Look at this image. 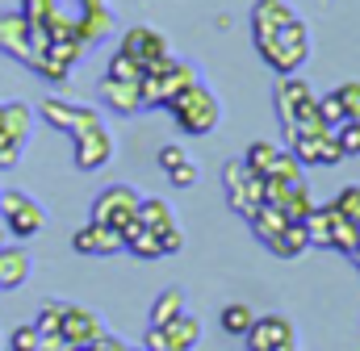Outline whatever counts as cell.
Listing matches in <instances>:
<instances>
[{
  "label": "cell",
  "instance_id": "1",
  "mask_svg": "<svg viewBox=\"0 0 360 351\" xmlns=\"http://www.w3.org/2000/svg\"><path fill=\"white\" fill-rule=\"evenodd\" d=\"M164 109L172 113V121H176L188 138H205V134H214V126H218V117H222L218 96L201 84V80H197V84H188L180 96H172Z\"/></svg>",
  "mask_w": 360,
  "mask_h": 351
},
{
  "label": "cell",
  "instance_id": "2",
  "mask_svg": "<svg viewBox=\"0 0 360 351\" xmlns=\"http://www.w3.org/2000/svg\"><path fill=\"white\" fill-rule=\"evenodd\" d=\"M256 51H260V59L269 63L276 76H293V72L310 59V25L297 17V21H289L285 29H276L269 42H260Z\"/></svg>",
  "mask_w": 360,
  "mask_h": 351
},
{
  "label": "cell",
  "instance_id": "3",
  "mask_svg": "<svg viewBox=\"0 0 360 351\" xmlns=\"http://www.w3.org/2000/svg\"><path fill=\"white\" fill-rule=\"evenodd\" d=\"M222 192H226V205L252 222V213L264 205V176H256L243 159H231L222 168Z\"/></svg>",
  "mask_w": 360,
  "mask_h": 351
},
{
  "label": "cell",
  "instance_id": "4",
  "mask_svg": "<svg viewBox=\"0 0 360 351\" xmlns=\"http://www.w3.org/2000/svg\"><path fill=\"white\" fill-rule=\"evenodd\" d=\"M0 222L8 226L13 239H34L46 226V209L21 188H0Z\"/></svg>",
  "mask_w": 360,
  "mask_h": 351
},
{
  "label": "cell",
  "instance_id": "5",
  "mask_svg": "<svg viewBox=\"0 0 360 351\" xmlns=\"http://www.w3.org/2000/svg\"><path fill=\"white\" fill-rule=\"evenodd\" d=\"M122 55H130L147 76L151 72H164L168 63H172V51H168V38L160 34V29H151V25H130L126 34H122V46H117Z\"/></svg>",
  "mask_w": 360,
  "mask_h": 351
},
{
  "label": "cell",
  "instance_id": "6",
  "mask_svg": "<svg viewBox=\"0 0 360 351\" xmlns=\"http://www.w3.org/2000/svg\"><path fill=\"white\" fill-rule=\"evenodd\" d=\"M201 335H205L201 318L184 310V314H176L172 322H164V326H147L143 347L147 351H193L197 343H201Z\"/></svg>",
  "mask_w": 360,
  "mask_h": 351
},
{
  "label": "cell",
  "instance_id": "7",
  "mask_svg": "<svg viewBox=\"0 0 360 351\" xmlns=\"http://www.w3.org/2000/svg\"><path fill=\"white\" fill-rule=\"evenodd\" d=\"M139 205H143V197H139L130 184H109V188H101L96 201H92V222L122 230V226H130V222L139 218Z\"/></svg>",
  "mask_w": 360,
  "mask_h": 351
},
{
  "label": "cell",
  "instance_id": "8",
  "mask_svg": "<svg viewBox=\"0 0 360 351\" xmlns=\"http://www.w3.org/2000/svg\"><path fill=\"white\" fill-rule=\"evenodd\" d=\"M38 113H42V121L46 126H55V130H63V134H84L92 126H105V117H101V109H92V105H80V100H63V96H46L42 105H38Z\"/></svg>",
  "mask_w": 360,
  "mask_h": 351
},
{
  "label": "cell",
  "instance_id": "9",
  "mask_svg": "<svg viewBox=\"0 0 360 351\" xmlns=\"http://www.w3.org/2000/svg\"><path fill=\"white\" fill-rule=\"evenodd\" d=\"M38 46H42V34L34 29V21L21 13V8H8V13H0V51L4 55H13L17 63H34V55H38Z\"/></svg>",
  "mask_w": 360,
  "mask_h": 351
},
{
  "label": "cell",
  "instance_id": "10",
  "mask_svg": "<svg viewBox=\"0 0 360 351\" xmlns=\"http://www.w3.org/2000/svg\"><path fill=\"white\" fill-rule=\"evenodd\" d=\"M264 201L276 205L289 222H306L310 209L319 205L314 192H310V184H306V176L302 180H264Z\"/></svg>",
  "mask_w": 360,
  "mask_h": 351
},
{
  "label": "cell",
  "instance_id": "11",
  "mask_svg": "<svg viewBox=\"0 0 360 351\" xmlns=\"http://www.w3.org/2000/svg\"><path fill=\"white\" fill-rule=\"evenodd\" d=\"M243 339H248V351H297V326L285 314H264Z\"/></svg>",
  "mask_w": 360,
  "mask_h": 351
},
{
  "label": "cell",
  "instance_id": "12",
  "mask_svg": "<svg viewBox=\"0 0 360 351\" xmlns=\"http://www.w3.org/2000/svg\"><path fill=\"white\" fill-rule=\"evenodd\" d=\"M289 151L297 155L302 168H335L344 159V151L335 143V130H327V134H297L289 143Z\"/></svg>",
  "mask_w": 360,
  "mask_h": 351
},
{
  "label": "cell",
  "instance_id": "13",
  "mask_svg": "<svg viewBox=\"0 0 360 351\" xmlns=\"http://www.w3.org/2000/svg\"><path fill=\"white\" fill-rule=\"evenodd\" d=\"M76 143V168L80 172H101V168H109V159H113V134L105 130V126H92L84 134H76L72 138Z\"/></svg>",
  "mask_w": 360,
  "mask_h": 351
},
{
  "label": "cell",
  "instance_id": "14",
  "mask_svg": "<svg viewBox=\"0 0 360 351\" xmlns=\"http://www.w3.org/2000/svg\"><path fill=\"white\" fill-rule=\"evenodd\" d=\"M289 21H297V8L289 0H256L252 4V42H269L276 29H285Z\"/></svg>",
  "mask_w": 360,
  "mask_h": 351
},
{
  "label": "cell",
  "instance_id": "15",
  "mask_svg": "<svg viewBox=\"0 0 360 351\" xmlns=\"http://www.w3.org/2000/svg\"><path fill=\"white\" fill-rule=\"evenodd\" d=\"M105 335V322H101V314L96 310H84V305H63V339H68V347L80 351L96 343Z\"/></svg>",
  "mask_w": 360,
  "mask_h": 351
},
{
  "label": "cell",
  "instance_id": "16",
  "mask_svg": "<svg viewBox=\"0 0 360 351\" xmlns=\"http://www.w3.org/2000/svg\"><path fill=\"white\" fill-rule=\"evenodd\" d=\"M72 247H76L80 256H117V251H126V243H122V230H113V226H101V222L80 226V230L72 234Z\"/></svg>",
  "mask_w": 360,
  "mask_h": 351
},
{
  "label": "cell",
  "instance_id": "17",
  "mask_svg": "<svg viewBox=\"0 0 360 351\" xmlns=\"http://www.w3.org/2000/svg\"><path fill=\"white\" fill-rule=\"evenodd\" d=\"M30 130H34V109L25 100H0V138H8L13 147L25 151Z\"/></svg>",
  "mask_w": 360,
  "mask_h": 351
},
{
  "label": "cell",
  "instance_id": "18",
  "mask_svg": "<svg viewBox=\"0 0 360 351\" xmlns=\"http://www.w3.org/2000/svg\"><path fill=\"white\" fill-rule=\"evenodd\" d=\"M96 96H101V105L105 109H113V113H143L147 105H143V84H126V80H101L96 88Z\"/></svg>",
  "mask_w": 360,
  "mask_h": 351
},
{
  "label": "cell",
  "instance_id": "19",
  "mask_svg": "<svg viewBox=\"0 0 360 351\" xmlns=\"http://www.w3.org/2000/svg\"><path fill=\"white\" fill-rule=\"evenodd\" d=\"M30 272H34V256L25 247H17V243L0 247V289H21L30 280Z\"/></svg>",
  "mask_w": 360,
  "mask_h": 351
},
{
  "label": "cell",
  "instance_id": "20",
  "mask_svg": "<svg viewBox=\"0 0 360 351\" xmlns=\"http://www.w3.org/2000/svg\"><path fill=\"white\" fill-rule=\"evenodd\" d=\"M276 260H297L306 247H310V234H306V222H285V230L264 243Z\"/></svg>",
  "mask_w": 360,
  "mask_h": 351
},
{
  "label": "cell",
  "instance_id": "21",
  "mask_svg": "<svg viewBox=\"0 0 360 351\" xmlns=\"http://www.w3.org/2000/svg\"><path fill=\"white\" fill-rule=\"evenodd\" d=\"M122 243H126V251H130V256H139V260H160V256H164L160 234H151L139 218H134L130 226H122Z\"/></svg>",
  "mask_w": 360,
  "mask_h": 351
},
{
  "label": "cell",
  "instance_id": "22",
  "mask_svg": "<svg viewBox=\"0 0 360 351\" xmlns=\"http://www.w3.org/2000/svg\"><path fill=\"white\" fill-rule=\"evenodd\" d=\"M139 222H143L151 234H168V230H176V213H172V205H168L164 197H143V205H139Z\"/></svg>",
  "mask_w": 360,
  "mask_h": 351
},
{
  "label": "cell",
  "instance_id": "23",
  "mask_svg": "<svg viewBox=\"0 0 360 351\" xmlns=\"http://www.w3.org/2000/svg\"><path fill=\"white\" fill-rule=\"evenodd\" d=\"M256 318H260V314H256L248 301H226L222 314H218V326H222L226 335H239V339H243V335L256 326Z\"/></svg>",
  "mask_w": 360,
  "mask_h": 351
},
{
  "label": "cell",
  "instance_id": "24",
  "mask_svg": "<svg viewBox=\"0 0 360 351\" xmlns=\"http://www.w3.org/2000/svg\"><path fill=\"white\" fill-rule=\"evenodd\" d=\"M176 314H184V293H180V289H164V293L151 301V326H164V322H172Z\"/></svg>",
  "mask_w": 360,
  "mask_h": 351
},
{
  "label": "cell",
  "instance_id": "25",
  "mask_svg": "<svg viewBox=\"0 0 360 351\" xmlns=\"http://www.w3.org/2000/svg\"><path fill=\"white\" fill-rule=\"evenodd\" d=\"M34 326H38L42 339H59V335H63V301H42Z\"/></svg>",
  "mask_w": 360,
  "mask_h": 351
},
{
  "label": "cell",
  "instance_id": "26",
  "mask_svg": "<svg viewBox=\"0 0 360 351\" xmlns=\"http://www.w3.org/2000/svg\"><path fill=\"white\" fill-rule=\"evenodd\" d=\"M356 243H360V226H356V222H348V218L340 213V218H335V226H331V247H327V251L356 256Z\"/></svg>",
  "mask_w": 360,
  "mask_h": 351
},
{
  "label": "cell",
  "instance_id": "27",
  "mask_svg": "<svg viewBox=\"0 0 360 351\" xmlns=\"http://www.w3.org/2000/svg\"><path fill=\"white\" fill-rule=\"evenodd\" d=\"M276 155H281V147H276V143H252V147H248V155H243V164H248L256 176H264V180H269Z\"/></svg>",
  "mask_w": 360,
  "mask_h": 351
},
{
  "label": "cell",
  "instance_id": "28",
  "mask_svg": "<svg viewBox=\"0 0 360 351\" xmlns=\"http://www.w3.org/2000/svg\"><path fill=\"white\" fill-rule=\"evenodd\" d=\"M105 76H109V80H126V84H143V76H147V72H143V67H139L130 55H122V51H117V55L109 59Z\"/></svg>",
  "mask_w": 360,
  "mask_h": 351
},
{
  "label": "cell",
  "instance_id": "29",
  "mask_svg": "<svg viewBox=\"0 0 360 351\" xmlns=\"http://www.w3.org/2000/svg\"><path fill=\"white\" fill-rule=\"evenodd\" d=\"M335 100L344 109V121H360V80H348V84L335 88Z\"/></svg>",
  "mask_w": 360,
  "mask_h": 351
},
{
  "label": "cell",
  "instance_id": "30",
  "mask_svg": "<svg viewBox=\"0 0 360 351\" xmlns=\"http://www.w3.org/2000/svg\"><path fill=\"white\" fill-rule=\"evenodd\" d=\"M38 347H42V335H38L34 322L13 326V335H8V351H38Z\"/></svg>",
  "mask_w": 360,
  "mask_h": 351
},
{
  "label": "cell",
  "instance_id": "31",
  "mask_svg": "<svg viewBox=\"0 0 360 351\" xmlns=\"http://www.w3.org/2000/svg\"><path fill=\"white\" fill-rule=\"evenodd\" d=\"M335 143H340L344 159L360 155V121H340V126H335Z\"/></svg>",
  "mask_w": 360,
  "mask_h": 351
},
{
  "label": "cell",
  "instance_id": "32",
  "mask_svg": "<svg viewBox=\"0 0 360 351\" xmlns=\"http://www.w3.org/2000/svg\"><path fill=\"white\" fill-rule=\"evenodd\" d=\"M269 180H302V164H297V155H293L289 147H281V155H276V164H272Z\"/></svg>",
  "mask_w": 360,
  "mask_h": 351
},
{
  "label": "cell",
  "instance_id": "33",
  "mask_svg": "<svg viewBox=\"0 0 360 351\" xmlns=\"http://www.w3.org/2000/svg\"><path fill=\"white\" fill-rule=\"evenodd\" d=\"M331 205H335V209H340L348 222H356V226H360V184H348V188H344V192H340Z\"/></svg>",
  "mask_w": 360,
  "mask_h": 351
},
{
  "label": "cell",
  "instance_id": "34",
  "mask_svg": "<svg viewBox=\"0 0 360 351\" xmlns=\"http://www.w3.org/2000/svg\"><path fill=\"white\" fill-rule=\"evenodd\" d=\"M319 113H323V121L335 130L340 121H344V109H340V100H335V92H327V96H319Z\"/></svg>",
  "mask_w": 360,
  "mask_h": 351
},
{
  "label": "cell",
  "instance_id": "35",
  "mask_svg": "<svg viewBox=\"0 0 360 351\" xmlns=\"http://www.w3.org/2000/svg\"><path fill=\"white\" fill-rule=\"evenodd\" d=\"M168 180H172L176 188H193V184H197V164H193V159H184V164H176V168L168 172Z\"/></svg>",
  "mask_w": 360,
  "mask_h": 351
},
{
  "label": "cell",
  "instance_id": "36",
  "mask_svg": "<svg viewBox=\"0 0 360 351\" xmlns=\"http://www.w3.org/2000/svg\"><path fill=\"white\" fill-rule=\"evenodd\" d=\"M184 159H188V155H184V147H180V143H168V147H160V168H164V176L172 172L176 164H184Z\"/></svg>",
  "mask_w": 360,
  "mask_h": 351
},
{
  "label": "cell",
  "instance_id": "37",
  "mask_svg": "<svg viewBox=\"0 0 360 351\" xmlns=\"http://www.w3.org/2000/svg\"><path fill=\"white\" fill-rule=\"evenodd\" d=\"M80 351H130V343H122L117 335H109V331H105L96 343H89V347H80Z\"/></svg>",
  "mask_w": 360,
  "mask_h": 351
},
{
  "label": "cell",
  "instance_id": "38",
  "mask_svg": "<svg viewBox=\"0 0 360 351\" xmlns=\"http://www.w3.org/2000/svg\"><path fill=\"white\" fill-rule=\"evenodd\" d=\"M17 159H21V147H13L8 138H0V172L17 168Z\"/></svg>",
  "mask_w": 360,
  "mask_h": 351
},
{
  "label": "cell",
  "instance_id": "39",
  "mask_svg": "<svg viewBox=\"0 0 360 351\" xmlns=\"http://www.w3.org/2000/svg\"><path fill=\"white\" fill-rule=\"evenodd\" d=\"M8 243H13V234H8V226L0 222V247H8Z\"/></svg>",
  "mask_w": 360,
  "mask_h": 351
},
{
  "label": "cell",
  "instance_id": "40",
  "mask_svg": "<svg viewBox=\"0 0 360 351\" xmlns=\"http://www.w3.org/2000/svg\"><path fill=\"white\" fill-rule=\"evenodd\" d=\"M130 351H147V347H130Z\"/></svg>",
  "mask_w": 360,
  "mask_h": 351
}]
</instances>
